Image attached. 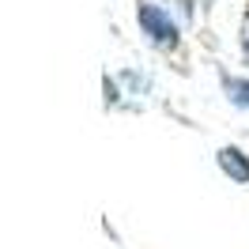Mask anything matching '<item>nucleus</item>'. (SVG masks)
Listing matches in <instances>:
<instances>
[{
    "instance_id": "1",
    "label": "nucleus",
    "mask_w": 249,
    "mask_h": 249,
    "mask_svg": "<svg viewBox=\"0 0 249 249\" xmlns=\"http://www.w3.org/2000/svg\"><path fill=\"white\" fill-rule=\"evenodd\" d=\"M140 27L155 38L159 46H174V42H178V27L170 23V16L159 12L155 4H140Z\"/></svg>"
},
{
    "instance_id": "2",
    "label": "nucleus",
    "mask_w": 249,
    "mask_h": 249,
    "mask_svg": "<svg viewBox=\"0 0 249 249\" xmlns=\"http://www.w3.org/2000/svg\"><path fill=\"white\" fill-rule=\"evenodd\" d=\"M219 166H223V174H231L234 181H246L249 185V159L238 147H223L219 151Z\"/></svg>"
},
{
    "instance_id": "3",
    "label": "nucleus",
    "mask_w": 249,
    "mask_h": 249,
    "mask_svg": "<svg viewBox=\"0 0 249 249\" xmlns=\"http://www.w3.org/2000/svg\"><path fill=\"white\" fill-rule=\"evenodd\" d=\"M227 94H231V102L249 109V79H227Z\"/></svg>"
},
{
    "instance_id": "4",
    "label": "nucleus",
    "mask_w": 249,
    "mask_h": 249,
    "mask_svg": "<svg viewBox=\"0 0 249 249\" xmlns=\"http://www.w3.org/2000/svg\"><path fill=\"white\" fill-rule=\"evenodd\" d=\"M242 42H246V53H249V23H246V31H242Z\"/></svg>"
}]
</instances>
